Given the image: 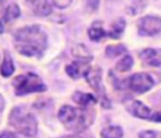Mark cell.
Segmentation results:
<instances>
[{"instance_id":"obj_8","label":"cell","mask_w":161,"mask_h":138,"mask_svg":"<svg viewBox=\"0 0 161 138\" xmlns=\"http://www.w3.org/2000/svg\"><path fill=\"white\" fill-rule=\"evenodd\" d=\"M91 61H92L91 55L78 56L73 63L67 65V69H65L67 74L73 79H78L80 77H84L86 73L88 72V69L91 68Z\"/></svg>"},{"instance_id":"obj_3","label":"cell","mask_w":161,"mask_h":138,"mask_svg":"<svg viewBox=\"0 0 161 138\" xmlns=\"http://www.w3.org/2000/svg\"><path fill=\"white\" fill-rule=\"evenodd\" d=\"M9 124L19 133H21L25 137H33L36 133L38 129V123L35 117L25 112L24 109L16 107L10 112L9 115Z\"/></svg>"},{"instance_id":"obj_11","label":"cell","mask_w":161,"mask_h":138,"mask_svg":"<svg viewBox=\"0 0 161 138\" xmlns=\"http://www.w3.org/2000/svg\"><path fill=\"white\" fill-rule=\"evenodd\" d=\"M140 58L146 65L160 66L161 65V49H145L140 53Z\"/></svg>"},{"instance_id":"obj_7","label":"cell","mask_w":161,"mask_h":138,"mask_svg":"<svg viewBox=\"0 0 161 138\" xmlns=\"http://www.w3.org/2000/svg\"><path fill=\"white\" fill-rule=\"evenodd\" d=\"M138 33L142 36H155L161 34V18L148 15L137 21Z\"/></svg>"},{"instance_id":"obj_17","label":"cell","mask_w":161,"mask_h":138,"mask_svg":"<svg viewBox=\"0 0 161 138\" xmlns=\"http://www.w3.org/2000/svg\"><path fill=\"white\" fill-rule=\"evenodd\" d=\"M125 26H126L125 20L118 19V20H116V21L113 23V25H112V28H111V30H109V33H108L107 35L111 36L112 39H118V38L122 35V33H123V30H125Z\"/></svg>"},{"instance_id":"obj_6","label":"cell","mask_w":161,"mask_h":138,"mask_svg":"<svg viewBox=\"0 0 161 138\" xmlns=\"http://www.w3.org/2000/svg\"><path fill=\"white\" fill-rule=\"evenodd\" d=\"M126 85L130 90L137 94H142L153 87V79L147 73H136L130 78H127Z\"/></svg>"},{"instance_id":"obj_16","label":"cell","mask_w":161,"mask_h":138,"mask_svg":"<svg viewBox=\"0 0 161 138\" xmlns=\"http://www.w3.org/2000/svg\"><path fill=\"white\" fill-rule=\"evenodd\" d=\"M122 135H123V130L121 127L117 125L107 127L101 132L102 138H122Z\"/></svg>"},{"instance_id":"obj_26","label":"cell","mask_w":161,"mask_h":138,"mask_svg":"<svg viewBox=\"0 0 161 138\" xmlns=\"http://www.w3.org/2000/svg\"><path fill=\"white\" fill-rule=\"evenodd\" d=\"M26 1H30V3H31V1H33V3H34V1H35V0H26Z\"/></svg>"},{"instance_id":"obj_13","label":"cell","mask_w":161,"mask_h":138,"mask_svg":"<svg viewBox=\"0 0 161 138\" xmlns=\"http://www.w3.org/2000/svg\"><path fill=\"white\" fill-rule=\"evenodd\" d=\"M33 10L39 16H47L52 13V3L50 0H35Z\"/></svg>"},{"instance_id":"obj_1","label":"cell","mask_w":161,"mask_h":138,"mask_svg":"<svg viewBox=\"0 0 161 138\" xmlns=\"http://www.w3.org/2000/svg\"><path fill=\"white\" fill-rule=\"evenodd\" d=\"M47 34L39 25L20 28L14 34V45L16 50L25 56L40 58L47 49Z\"/></svg>"},{"instance_id":"obj_2","label":"cell","mask_w":161,"mask_h":138,"mask_svg":"<svg viewBox=\"0 0 161 138\" xmlns=\"http://www.w3.org/2000/svg\"><path fill=\"white\" fill-rule=\"evenodd\" d=\"M58 118L68 130L80 133L93 123L94 113H91L88 108L63 105L58 112Z\"/></svg>"},{"instance_id":"obj_4","label":"cell","mask_w":161,"mask_h":138,"mask_svg":"<svg viewBox=\"0 0 161 138\" xmlns=\"http://www.w3.org/2000/svg\"><path fill=\"white\" fill-rule=\"evenodd\" d=\"M13 85L18 95H24L29 93H40L47 89L43 80L34 73H26V74L18 75L14 79Z\"/></svg>"},{"instance_id":"obj_25","label":"cell","mask_w":161,"mask_h":138,"mask_svg":"<svg viewBox=\"0 0 161 138\" xmlns=\"http://www.w3.org/2000/svg\"><path fill=\"white\" fill-rule=\"evenodd\" d=\"M4 5H5V3H4V0H0V13L4 10Z\"/></svg>"},{"instance_id":"obj_21","label":"cell","mask_w":161,"mask_h":138,"mask_svg":"<svg viewBox=\"0 0 161 138\" xmlns=\"http://www.w3.org/2000/svg\"><path fill=\"white\" fill-rule=\"evenodd\" d=\"M57 8H59V9H64V8H67L70 3H72V0H50Z\"/></svg>"},{"instance_id":"obj_19","label":"cell","mask_w":161,"mask_h":138,"mask_svg":"<svg viewBox=\"0 0 161 138\" xmlns=\"http://www.w3.org/2000/svg\"><path fill=\"white\" fill-rule=\"evenodd\" d=\"M123 53H126V48L123 45H109L106 49V55L108 58H116Z\"/></svg>"},{"instance_id":"obj_14","label":"cell","mask_w":161,"mask_h":138,"mask_svg":"<svg viewBox=\"0 0 161 138\" xmlns=\"http://www.w3.org/2000/svg\"><path fill=\"white\" fill-rule=\"evenodd\" d=\"M14 70H15V68H14L13 59H11L10 54L6 51V53H5V56H4V61H3L1 68H0V73H1L3 77L8 78V77H10V75L14 73Z\"/></svg>"},{"instance_id":"obj_23","label":"cell","mask_w":161,"mask_h":138,"mask_svg":"<svg viewBox=\"0 0 161 138\" xmlns=\"http://www.w3.org/2000/svg\"><path fill=\"white\" fill-rule=\"evenodd\" d=\"M60 138H92V137H86V135H80V134H72V135H64Z\"/></svg>"},{"instance_id":"obj_24","label":"cell","mask_w":161,"mask_h":138,"mask_svg":"<svg viewBox=\"0 0 161 138\" xmlns=\"http://www.w3.org/2000/svg\"><path fill=\"white\" fill-rule=\"evenodd\" d=\"M4 105H5V102H4V98H3V95L0 94V113H1V110L4 109Z\"/></svg>"},{"instance_id":"obj_5","label":"cell","mask_w":161,"mask_h":138,"mask_svg":"<svg viewBox=\"0 0 161 138\" xmlns=\"http://www.w3.org/2000/svg\"><path fill=\"white\" fill-rule=\"evenodd\" d=\"M84 77H86L87 82H88V84L98 93V97H99V100H101L102 107H103V108H109V107H111V102H109L108 98L106 97V93H104L103 87H102V83H101L102 70H101L98 66L89 68Z\"/></svg>"},{"instance_id":"obj_15","label":"cell","mask_w":161,"mask_h":138,"mask_svg":"<svg viewBox=\"0 0 161 138\" xmlns=\"http://www.w3.org/2000/svg\"><path fill=\"white\" fill-rule=\"evenodd\" d=\"M88 35L93 41H99L104 36H107L106 30L99 25V23H94V25L88 30Z\"/></svg>"},{"instance_id":"obj_9","label":"cell","mask_w":161,"mask_h":138,"mask_svg":"<svg viewBox=\"0 0 161 138\" xmlns=\"http://www.w3.org/2000/svg\"><path fill=\"white\" fill-rule=\"evenodd\" d=\"M130 112L141 119H146V120H152V122H161V110L158 112H152L150 108H147L143 103L138 102V100H133L131 103L130 107Z\"/></svg>"},{"instance_id":"obj_10","label":"cell","mask_w":161,"mask_h":138,"mask_svg":"<svg viewBox=\"0 0 161 138\" xmlns=\"http://www.w3.org/2000/svg\"><path fill=\"white\" fill-rule=\"evenodd\" d=\"M20 16V8L18 4L11 3L5 8V13L0 19V34L4 33L18 18Z\"/></svg>"},{"instance_id":"obj_18","label":"cell","mask_w":161,"mask_h":138,"mask_svg":"<svg viewBox=\"0 0 161 138\" xmlns=\"http://www.w3.org/2000/svg\"><path fill=\"white\" fill-rule=\"evenodd\" d=\"M132 65H133V59H132V56L126 55V56H123V58L116 64V69H117L118 72H127V70H130V69L132 68Z\"/></svg>"},{"instance_id":"obj_20","label":"cell","mask_w":161,"mask_h":138,"mask_svg":"<svg viewBox=\"0 0 161 138\" xmlns=\"http://www.w3.org/2000/svg\"><path fill=\"white\" fill-rule=\"evenodd\" d=\"M138 138H161V132H158V130H143L138 134Z\"/></svg>"},{"instance_id":"obj_12","label":"cell","mask_w":161,"mask_h":138,"mask_svg":"<svg viewBox=\"0 0 161 138\" xmlns=\"http://www.w3.org/2000/svg\"><path fill=\"white\" fill-rule=\"evenodd\" d=\"M73 100L77 104H79L80 107H83V108H88L89 105H93L97 102L96 98L92 94H89V93H82V92H75L73 94Z\"/></svg>"},{"instance_id":"obj_22","label":"cell","mask_w":161,"mask_h":138,"mask_svg":"<svg viewBox=\"0 0 161 138\" xmlns=\"http://www.w3.org/2000/svg\"><path fill=\"white\" fill-rule=\"evenodd\" d=\"M0 138H16V135H15L13 132L5 130V132H1V133H0Z\"/></svg>"}]
</instances>
